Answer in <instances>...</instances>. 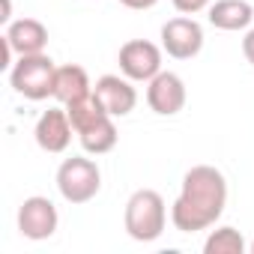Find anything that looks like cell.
Masks as SVG:
<instances>
[{
    "mask_svg": "<svg viewBox=\"0 0 254 254\" xmlns=\"http://www.w3.org/2000/svg\"><path fill=\"white\" fill-rule=\"evenodd\" d=\"M57 224H60L57 206L42 194L24 197V203L18 206V230L24 239H33V242L51 239L57 233Z\"/></svg>",
    "mask_w": 254,
    "mask_h": 254,
    "instance_id": "cell-8",
    "label": "cell"
},
{
    "mask_svg": "<svg viewBox=\"0 0 254 254\" xmlns=\"http://www.w3.org/2000/svg\"><path fill=\"white\" fill-rule=\"evenodd\" d=\"M242 54H245V60L254 66V27H248L245 36H242Z\"/></svg>",
    "mask_w": 254,
    "mask_h": 254,
    "instance_id": "cell-17",
    "label": "cell"
},
{
    "mask_svg": "<svg viewBox=\"0 0 254 254\" xmlns=\"http://www.w3.org/2000/svg\"><path fill=\"white\" fill-rule=\"evenodd\" d=\"M254 21V6L248 0H215L209 3V24L218 30H248Z\"/></svg>",
    "mask_w": 254,
    "mask_h": 254,
    "instance_id": "cell-14",
    "label": "cell"
},
{
    "mask_svg": "<svg viewBox=\"0 0 254 254\" xmlns=\"http://www.w3.org/2000/svg\"><path fill=\"white\" fill-rule=\"evenodd\" d=\"M72 120L66 108H48L39 120H36V129L33 138L39 144V150L45 153H66V147L72 144Z\"/></svg>",
    "mask_w": 254,
    "mask_h": 254,
    "instance_id": "cell-11",
    "label": "cell"
},
{
    "mask_svg": "<svg viewBox=\"0 0 254 254\" xmlns=\"http://www.w3.org/2000/svg\"><path fill=\"white\" fill-rule=\"evenodd\" d=\"M245 239L236 227H215L206 242H203V254H245Z\"/></svg>",
    "mask_w": 254,
    "mask_h": 254,
    "instance_id": "cell-15",
    "label": "cell"
},
{
    "mask_svg": "<svg viewBox=\"0 0 254 254\" xmlns=\"http://www.w3.org/2000/svg\"><path fill=\"white\" fill-rule=\"evenodd\" d=\"M93 99L99 102V108L105 114H111L114 120L117 117H129L138 105V90L132 87L129 78H120V75H102L96 84H93Z\"/></svg>",
    "mask_w": 254,
    "mask_h": 254,
    "instance_id": "cell-9",
    "label": "cell"
},
{
    "mask_svg": "<svg viewBox=\"0 0 254 254\" xmlns=\"http://www.w3.org/2000/svg\"><path fill=\"white\" fill-rule=\"evenodd\" d=\"M54 78H57V66L45 51L18 57V63H12V69H9L12 90L30 102H42V99L54 96Z\"/></svg>",
    "mask_w": 254,
    "mask_h": 254,
    "instance_id": "cell-4",
    "label": "cell"
},
{
    "mask_svg": "<svg viewBox=\"0 0 254 254\" xmlns=\"http://www.w3.org/2000/svg\"><path fill=\"white\" fill-rule=\"evenodd\" d=\"M162 51L165 48H159L150 39H129L117 54L120 72L129 81H144L147 84L162 72Z\"/></svg>",
    "mask_w": 254,
    "mask_h": 254,
    "instance_id": "cell-6",
    "label": "cell"
},
{
    "mask_svg": "<svg viewBox=\"0 0 254 254\" xmlns=\"http://www.w3.org/2000/svg\"><path fill=\"white\" fill-rule=\"evenodd\" d=\"M3 36H6V42L12 45V51H15L18 57L42 54L45 45H48V27H45L39 18H18V21H9Z\"/></svg>",
    "mask_w": 254,
    "mask_h": 254,
    "instance_id": "cell-12",
    "label": "cell"
},
{
    "mask_svg": "<svg viewBox=\"0 0 254 254\" xmlns=\"http://www.w3.org/2000/svg\"><path fill=\"white\" fill-rule=\"evenodd\" d=\"M0 21H3V24L12 21V0H3V15H0Z\"/></svg>",
    "mask_w": 254,
    "mask_h": 254,
    "instance_id": "cell-19",
    "label": "cell"
},
{
    "mask_svg": "<svg viewBox=\"0 0 254 254\" xmlns=\"http://www.w3.org/2000/svg\"><path fill=\"white\" fill-rule=\"evenodd\" d=\"M248 251H251V254H254V239H251V245H248Z\"/></svg>",
    "mask_w": 254,
    "mask_h": 254,
    "instance_id": "cell-20",
    "label": "cell"
},
{
    "mask_svg": "<svg viewBox=\"0 0 254 254\" xmlns=\"http://www.w3.org/2000/svg\"><path fill=\"white\" fill-rule=\"evenodd\" d=\"M186 81L177 72H159L153 81H147V105L153 108V114L159 117H174L186 108Z\"/></svg>",
    "mask_w": 254,
    "mask_h": 254,
    "instance_id": "cell-10",
    "label": "cell"
},
{
    "mask_svg": "<svg viewBox=\"0 0 254 254\" xmlns=\"http://www.w3.org/2000/svg\"><path fill=\"white\" fill-rule=\"evenodd\" d=\"M123 224H126V233H129L135 242H156L165 233V224H168L165 197L156 189L132 191V197L126 200Z\"/></svg>",
    "mask_w": 254,
    "mask_h": 254,
    "instance_id": "cell-3",
    "label": "cell"
},
{
    "mask_svg": "<svg viewBox=\"0 0 254 254\" xmlns=\"http://www.w3.org/2000/svg\"><path fill=\"white\" fill-rule=\"evenodd\" d=\"M162 48L174 60H191L203 48V27L189 15H177L162 24Z\"/></svg>",
    "mask_w": 254,
    "mask_h": 254,
    "instance_id": "cell-7",
    "label": "cell"
},
{
    "mask_svg": "<svg viewBox=\"0 0 254 254\" xmlns=\"http://www.w3.org/2000/svg\"><path fill=\"white\" fill-rule=\"evenodd\" d=\"M69 111V120H72V129L81 141V147L90 153V156H105L117 147V126H114V117L105 114L99 108V102L90 96V99H81L75 105H66Z\"/></svg>",
    "mask_w": 254,
    "mask_h": 254,
    "instance_id": "cell-2",
    "label": "cell"
},
{
    "mask_svg": "<svg viewBox=\"0 0 254 254\" xmlns=\"http://www.w3.org/2000/svg\"><path fill=\"white\" fill-rule=\"evenodd\" d=\"M212 0H174V9L183 12V15H197L203 9H209Z\"/></svg>",
    "mask_w": 254,
    "mask_h": 254,
    "instance_id": "cell-16",
    "label": "cell"
},
{
    "mask_svg": "<svg viewBox=\"0 0 254 254\" xmlns=\"http://www.w3.org/2000/svg\"><path fill=\"white\" fill-rule=\"evenodd\" d=\"M57 189L66 203H87L102 189V171L87 156H72L57 168Z\"/></svg>",
    "mask_w": 254,
    "mask_h": 254,
    "instance_id": "cell-5",
    "label": "cell"
},
{
    "mask_svg": "<svg viewBox=\"0 0 254 254\" xmlns=\"http://www.w3.org/2000/svg\"><path fill=\"white\" fill-rule=\"evenodd\" d=\"M93 96V84H90V75L84 66H75V63H66V66H57V78H54V99L66 108V105H75L81 99H90Z\"/></svg>",
    "mask_w": 254,
    "mask_h": 254,
    "instance_id": "cell-13",
    "label": "cell"
},
{
    "mask_svg": "<svg viewBox=\"0 0 254 254\" xmlns=\"http://www.w3.org/2000/svg\"><path fill=\"white\" fill-rule=\"evenodd\" d=\"M227 206V180L212 165H194L183 177V189L171 206V221L180 233L212 227Z\"/></svg>",
    "mask_w": 254,
    "mask_h": 254,
    "instance_id": "cell-1",
    "label": "cell"
},
{
    "mask_svg": "<svg viewBox=\"0 0 254 254\" xmlns=\"http://www.w3.org/2000/svg\"><path fill=\"white\" fill-rule=\"evenodd\" d=\"M120 3H123L126 9H138V12H144V9H153L159 0H120Z\"/></svg>",
    "mask_w": 254,
    "mask_h": 254,
    "instance_id": "cell-18",
    "label": "cell"
}]
</instances>
